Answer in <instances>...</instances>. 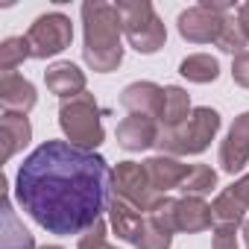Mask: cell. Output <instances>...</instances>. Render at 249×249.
Segmentation results:
<instances>
[{
    "instance_id": "6da1fadb",
    "label": "cell",
    "mask_w": 249,
    "mask_h": 249,
    "mask_svg": "<svg viewBox=\"0 0 249 249\" xmlns=\"http://www.w3.org/2000/svg\"><path fill=\"white\" fill-rule=\"evenodd\" d=\"M111 191V170L94 150L47 141L33 150L15 176L21 208L50 234H82L97 226Z\"/></svg>"
},
{
    "instance_id": "7a4b0ae2",
    "label": "cell",
    "mask_w": 249,
    "mask_h": 249,
    "mask_svg": "<svg viewBox=\"0 0 249 249\" xmlns=\"http://www.w3.org/2000/svg\"><path fill=\"white\" fill-rule=\"evenodd\" d=\"M82 15H85V59H88V65H94L97 71L114 68L120 62V44H117L120 12H117V6L85 3Z\"/></svg>"
},
{
    "instance_id": "3957f363",
    "label": "cell",
    "mask_w": 249,
    "mask_h": 249,
    "mask_svg": "<svg viewBox=\"0 0 249 249\" xmlns=\"http://www.w3.org/2000/svg\"><path fill=\"white\" fill-rule=\"evenodd\" d=\"M120 24L126 27V36L135 50L141 53H156L164 41V27L156 18L150 3H117Z\"/></svg>"
},
{
    "instance_id": "277c9868",
    "label": "cell",
    "mask_w": 249,
    "mask_h": 249,
    "mask_svg": "<svg viewBox=\"0 0 249 249\" xmlns=\"http://www.w3.org/2000/svg\"><path fill=\"white\" fill-rule=\"evenodd\" d=\"M71 21L59 12L44 15L36 21V27L27 36V44L33 47V56H53L71 44Z\"/></svg>"
},
{
    "instance_id": "5b68a950",
    "label": "cell",
    "mask_w": 249,
    "mask_h": 249,
    "mask_svg": "<svg viewBox=\"0 0 249 249\" xmlns=\"http://www.w3.org/2000/svg\"><path fill=\"white\" fill-rule=\"evenodd\" d=\"M229 6L226 3H202V6H194L188 12L179 15V30L185 38L191 41H211V38H220V30H223V21L220 12H226Z\"/></svg>"
},
{
    "instance_id": "8992f818",
    "label": "cell",
    "mask_w": 249,
    "mask_h": 249,
    "mask_svg": "<svg viewBox=\"0 0 249 249\" xmlns=\"http://www.w3.org/2000/svg\"><path fill=\"white\" fill-rule=\"evenodd\" d=\"M62 123H65V129L76 141H82V144H100V138H103V132L97 126V117H94L91 108H85L82 114H76V106H71V108L65 106L62 108Z\"/></svg>"
},
{
    "instance_id": "52a82bcc",
    "label": "cell",
    "mask_w": 249,
    "mask_h": 249,
    "mask_svg": "<svg viewBox=\"0 0 249 249\" xmlns=\"http://www.w3.org/2000/svg\"><path fill=\"white\" fill-rule=\"evenodd\" d=\"M47 85L53 91H59V94H68L71 88H82V73L73 65H56L47 73Z\"/></svg>"
},
{
    "instance_id": "ba28073f",
    "label": "cell",
    "mask_w": 249,
    "mask_h": 249,
    "mask_svg": "<svg viewBox=\"0 0 249 249\" xmlns=\"http://www.w3.org/2000/svg\"><path fill=\"white\" fill-rule=\"evenodd\" d=\"M182 73L194 82H208L217 76V59L211 56H191L182 62Z\"/></svg>"
},
{
    "instance_id": "9c48e42d",
    "label": "cell",
    "mask_w": 249,
    "mask_h": 249,
    "mask_svg": "<svg viewBox=\"0 0 249 249\" xmlns=\"http://www.w3.org/2000/svg\"><path fill=\"white\" fill-rule=\"evenodd\" d=\"M150 138H153V129L147 126V123H141L138 117H132L129 123H123V126H120V141H123V147H129V150L147 147Z\"/></svg>"
},
{
    "instance_id": "30bf717a",
    "label": "cell",
    "mask_w": 249,
    "mask_h": 249,
    "mask_svg": "<svg viewBox=\"0 0 249 249\" xmlns=\"http://www.w3.org/2000/svg\"><path fill=\"white\" fill-rule=\"evenodd\" d=\"M217 44L223 47V50H229V53H234V50H240L243 44H246V33H243V27L237 24V21H223V30H220V38H217Z\"/></svg>"
},
{
    "instance_id": "8fae6325",
    "label": "cell",
    "mask_w": 249,
    "mask_h": 249,
    "mask_svg": "<svg viewBox=\"0 0 249 249\" xmlns=\"http://www.w3.org/2000/svg\"><path fill=\"white\" fill-rule=\"evenodd\" d=\"M188 111V100H185V94L179 91V88H167V94H164V120L167 123H179L182 120V114Z\"/></svg>"
},
{
    "instance_id": "7c38bea8",
    "label": "cell",
    "mask_w": 249,
    "mask_h": 249,
    "mask_svg": "<svg viewBox=\"0 0 249 249\" xmlns=\"http://www.w3.org/2000/svg\"><path fill=\"white\" fill-rule=\"evenodd\" d=\"M27 47H30V44H27L24 38H9V41L3 44V68H6V73H9V68L15 65V59H21V56L30 53Z\"/></svg>"
},
{
    "instance_id": "4fadbf2b",
    "label": "cell",
    "mask_w": 249,
    "mask_h": 249,
    "mask_svg": "<svg viewBox=\"0 0 249 249\" xmlns=\"http://www.w3.org/2000/svg\"><path fill=\"white\" fill-rule=\"evenodd\" d=\"M211 185H214V173L205 167H196L191 179H185V191H208Z\"/></svg>"
},
{
    "instance_id": "5bb4252c",
    "label": "cell",
    "mask_w": 249,
    "mask_h": 249,
    "mask_svg": "<svg viewBox=\"0 0 249 249\" xmlns=\"http://www.w3.org/2000/svg\"><path fill=\"white\" fill-rule=\"evenodd\" d=\"M234 79L240 85H249V53H243L237 62H234Z\"/></svg>"
},
{
    "instance_id": "9a60e30c",
    "label": "cell",
    "mask_w": 249,
    "mask_h": 249,
    "mask_svg": "<svg viewBox=\"0 0 249 249\" xmlns=\"http://www.w3.org/2000/svg\"><path fill=\"white\" fill-rule=\"evenodd\" d=\"M237 24L243 27V33H246V38H249V3L240 6V12H237Z\"/></svg>"
}]
</instances>
